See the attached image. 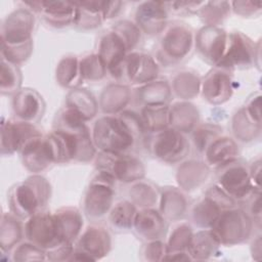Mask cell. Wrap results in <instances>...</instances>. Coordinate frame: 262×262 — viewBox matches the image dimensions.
I'll return each instance as SVG.
<instances>
[{
	"label": "cell",
	"instance_id": "ba28073f",
	"mask_svg": "<svg viewBox=\"0 0 262 262\" xmlns=\"http://www.w3.org/2000/svg\"><path fill=\"white\" fill-rule=\"evenodd\" d=\"M150 154L166 164H177L189 154L190 144L186 135L172 127L147 134Z\"/></svg>",
	"mask_w": 262,
	"mask_h": 262
},
{
	"label": "cell",
	"instance_id": "74e56055",
	"mask_svg": "<svg viewBox=\"0 0 262 262\" xmlns=\"http://www.w3.org/2000/svg\"><path fill=\"white\" fill-rule=\"evenodd\" d=\"M160 190L157 185L143 179L132 183L129 189L130 201L138 208H152L160 199Z\"/></svg>",
	"mask_w": 262,
	"mask_h": 262
},
{
	"label": "cell",
	"instance_id": "2e32d148",
	"mask_svg": "<svg viewBox=\"0 0 262 262\" xmlns=\"http://www.w3.org/2000/svg\"><path fill=\"white\" fill-rule=\"evenodd\" d=\"M35 124L19 120H2L1 122V155L12 156L20 152L27 143L42 136Z\"/></svg>",
	"mask_w": 262,
	"mask_h": 262
},
{
	"label": "cell",
	"instance_id": "f907efd6",
	"mask_svg": "<svg viewBox=\"0 0 262 262\" xmlns=\"http://www.w3.org/2000/svg\"><path fill=\"white\" fill-rule=\"evenodd\" d=\"M75 250V245L71 243H62L59 246L46 252L49 261H71V257Z\"/></svg>",
	"mask_w": 262,
	"mask_h": 262
},
{
	"label": "cell",
	"instance_id": "7402d4cb",
	"mask_svg": "<svg viewBox=\"0 0 262 262\" xmlns=\"http://www.w3.org/2000/svg\"><path fill=\"white\" fill-rule=\"evenodd\" d=\"M75 247L89 255L93 261H96L102 259L110 253L112 249V237L103 226L92 224L81 232L75 242Z\"/></svg>",
	"mask_w": 262,
	"mask_h": 262
},
{
	"label": "cell",
	"instance_id": "f1b7e54d",
	"mask_svg": "<svg viewBox=\"0 0 262 262\" xmlns=\"http://www.w3.org/2000/svg\"><path fill=\"white\" fill-rule=\"evenodd\" d=\"M131 99L130 89L121 83L107 85L99 98L98 105L106 115H116L124 111Z\"/></svg>",
	"mask_w": 262,
	"mask_h": 262
},
{
	"label": "cell",
	"instance_id": "4316f807",
	"mask_svg": "<svg viewBox=\"0 0 262 262\" xmlns=\"http://www.w3.org/2000/svg\"><path fill=\"white\" fill-rule=\"evenodd\" d=\"M221 246L211 228H201L193 232L187 252L191 260H208L217 254Z\"/></svg>",
	"mask_w": 262,
	"mask_h": 262
},
{
	"label": "cell",
	"instance_id": "1f68e13d",
	"mask_svg": "<svg viewBox=\"0 0 262 262\" xmlns=\"http://www.w3.org/2000/svg\"><path fill=\"white\" fill-rule=\"evenodd\" d=\"M199 111L190 102L179 101L170 106V127L186 134L199 123Z\"/></svg>",
	"mask_w": 262,
	"mask_h": 262
},
{
	"label": "cell",
	"instance_id": "277c9868",
	"mask_svg": "<svg viewBox=\"0 0 262 262\" xmlns=\"http://www.w3.org/2000/svg\"><path fill=\"white\" fill-rule=\"evenodd\" d=\"M116 180L106 173L97 171L90 180L83 199V212L92 222L107 216L114 206Z\"/></svg>",
	"mask_w": 262,
	"mask_h": 262
},
{
	"label": "cell",
	"instance_id": "5bb4252c",
	"mask_svg": "<svg viewBox=\"0 0 262 262\" xmlns=\"http://www.w3.org/2000/svg\"><path fill=\"white\" fill-rule=\"evenodd\" d=\"M158 75L159 66L151 55L132 51L127 54L123 61L118 82L144 85L156 80Z\"/></svg>",
	"mask_w": 262,
	"mask_h": 262
},
{
	"label": "cell",
	"instance_id": "b9f144b4",
	"mask_svg": "<svg viewBox=\"0 0 262 262\" xmlns=\"http://www.w3.org/2000/svg\"><path fill=\"white\" fill-rule=\"evenodd\" d=\"M230 2L227 1H205L199 15L205 26H218L230 13Z\"/></svg>",
	"mask_w": 262,
	"mask_h": 262
},
{
	"label": "cell",
	"instance_id": "603a6c76",
	"mask_svg": "<svg viewBox=\"0 0 262 262\" xmlns=\"http://www.w3.org/2000/svg\"><path fill=\"white\" fill-rule=\"evenodd\" d=\"M239 149L236 141L225 135L214 138L203 152L204 163L209 169L220 170L238 159Z\"/></svg>",
	"mask_w": 262,
	"mask_h": 262
},
{
	"label": "cell",
	"instance_id": "681fc988",
	"mask_svg": "<svg viewBox=\"0 0 262 262\" xmlns=\"http://www.w3.org/2000/svg\"><path fill=\"white\" fill-rule=\"evenodd\" d=\"M231 9L238 15L251 16L261 11V1H232L230 2Z\"/></svg>",
	"mask_w": 262,
	"mask_h": 262
},
{
	"label": "cell",
	"instance_id": "11a10c76",
	"mask_svg": "<svg viewBox=\"0 0 262 262\" xmlns=\"http://www.w3.org/2000/svg\"><path fill=\"white\" fill-rule=\"evenodd\" d=\"M249 172L255 188L261 190V160L260 159L254 161L249 166Z\"/></svg>",
	"mask_w": 262,
	"mask_h": 262
},
{
	"label": "cell",
	"instance_id": "ee69618b",
	"mask_svg": "<svg viewBox=\"0 0 262 262\" xmlns=\"http://www.w3.org/2000/svg\"><path fill=\"white\" fill-rule=\"evenodd\" d=\"M80 71L83 81L96 82L107 74L106 68L97 53H92L80 59Z\"/></svg>",
	"mask_w": 262,
	"mask_h": 262
},
{
	"label": "cell",
	"instance_id": "44dd1931",
	"mask_svg": "<svg viewBox=\"0 0 262 262\" xmlns=\"http://www.w3.org/2000/svg\"><path fill=\"white\" fill-rule=\"evenodd\" d=\"M201 91L204 99L211 104L219 105L226 102L233 93L232 79L229 73L214 68L201 81Z\"/></svg>",
	"mask_w": 262,
	"mask_h": 262
},
{
	"label": "cell",
	"instance_id": "f5cc1de1",
	"mask_svg": "<svg viewBox=\"0 0 262 262\" xmlns=\"http://www.w3.org/2000/svg\"><path fill=\"white\" fill-rule=\"evenodd\" d=\"M247 116L255 123L261 125V95L260 93L253 94L243 106Z\"/></svg>",
	"mask_w": 262,
	"mask_h": 262
},
{
	"label": "cell",
	"instance_id": "484cf974",
	"mask_svg": "<svg viewBox=\"0 0 262 262\" xmlns=\"http://www.w3.org/2000/svg\"><path fill=\"white\" fill-rule=\"evenodd\" d=\"M159 211L167 221L180 219L187 211L188 202L183 192L176 187H163L160 190Z\"/></svg>",
	"mask_w": 262,
	"mask_h": 262
},
{
	"label": "cell",
	"instance_id": "3957f363",
	"mask_svg": "<svg viewBox=\"0 0 262 262\" xmlns=\"http://www.w3.org/2000/svg\"><path fill=\"white\" fill-rule=\"evenodd\" d=\"M51 196L49 181L39 175L33 174L25 180L14 184L7 193L9 212L21 220L43 211Z\"/></svg>",
	"mask_w": 262,
	"mask_h": 262
},
{
	"label": "cell",
	"instance_id": "ab89813d",
	"mask_svg": "<svg viewBox=\"0 0 262 262\" xmlns=\"http://www.w3.org/2000/svg\"><path fill=\"white\" fill-rule=\"evenodd\" d=\"M232 132L241 141L248 142L260 136L261 125L253 122L246 114L244 107L239 108L232 118Z\"/></svg>",
	"mask_w": 262,
	"mask_h": 262
},
{
	"label": "cell",
	"instance_id": "d6986e66",
	"mask_svg": "<svg viewBox=\"0 0 262 262\" xmlns=\"http://www.w3.org/2000/svg\"><path fill=\"white\" fill-rule=\"evenodd\" d=\"M168 20L166 2L144 1L138 4L135 11V25L141 33L149 36L158 35L165 31Z\"/></svg>",
	"mask_w": 262,
	"mask_h": 262
},
{
	"label": "cell",
	"instance_id": "f6af8a7d",
	"mask_svg": "<svg viewBox=\"0 0 262 262\" xmlns=\"http://www.w3.org/2000/svg\"><path fill=\"white\" fill-rule=\"evenodd\" d=\"M222 128L215 124H204L196 126L192 131V142L199 154L204 152L208 144L217 136L221 135Z\"/></svg>",
	"mask_w": 262,
	"mask_h": 262
},
{
	"label": "cell",
	"instance_id": "e575fe53",
	"mask_svg": "<svg viewBox=\"0 0 262 262\" xmlns=\"http://www.w3.org/2000/svg\"><path fill=\"white\" fill-rule=\"evenodd\" d=\"M20 221L21 219L10 212L2 214L0 229V247L2 252L12 250L25 236L24 226Z\"/></svg>",
	"mask_w": 262,
	"mask_h": 262
},
{
	"label": "cell",
	"instance_id": "60d3db41",
	"mask_svg": "<svg viewBox=\"0 0 262 262\" xmlns=\"http://www.w3.org/2000/svg\"><path fill=\"white\" fill-rule=\"evenodd\" d=\"M171 89L179 98L184 100L191 99L201 90V80L193 73L182 72L173 79Z\"/></svg>",
	"mask_w": 262,
	"mask_h": 262
},
{
	"label": "cell",
	"instance_id": "8d00e7d4",
	"mask_svg": "<svg viewBox=\"0 0 262 262\" xmlns=\"http://www.w3.org/2000/svg\"><path fill=\"white\" fill-rule=\"evenodd\" d=\"M55 76L57 83L61 87L70 90L79 88L83 83L80 71V59L73 55L62 57L56 67Z\"/></svg>",
	"mask_w": 262,
	"mask_h": 262
},
{
	"label": "cell",
	"instance_id": "c3c4849f",
	"mask_svg": "<svg viewBox=\"0 0 262 262\" xmlns=\"http://www.w3.org/2000/svg\"><path fill=\"white\" fill-rule=\"evenodd\" d=\"M166 254V242L163 239L147 241L142 249V255L147 261H163Z\"/></svg>",
	"mask_w": 262,
	"mask_h": 262
},
{
	"label": "cell",
	"instance_id": "52a82bcc",
	"mask_svg": "<svg viewBox=\"0 0 262 262\" xmlns=\"http://www.w3.org/2000/svg\"><path fill=\"white\" fill-rule=\"evenodd\" d=\"M260 42L255 44L242 32L228 34L226 49L223 57L215 67L226 72L245 70L253 66H259Z\"/></svg>",
	"mask_w": 262,
	"mask_h": 262
},
{
	"label": "cell",
	"instance_id": "bcb514c9",
	"mask_svg": "<svg viewBox=\"0 0 262 262\" xmlns=\"http://www.w3.org/2000/svg\"><path fill=\"white\" fill-rule=\"evenodd\" d=\"M11 259L13 261H38L47 260V256L46 251L35 246L29 241H26L17 244L12 249Z\"/></svg>",
	"mask_w": 262,
	"mask_h": 262
},
{
	"label": "cell",
	"instance_id": "7c38bea8",
	"mask_svg": "<svg viewBox=\"0 0 262 262\" xmlns=\"http://www.w3.org/2000/svg\"><path fill=\"white\" fill-rule=\"evenodd\" d=\"M218 171L216 184L236 203H243L255 191H261L255 188L252 182L249 166L238 160Z\"/></svg>",
	"mask_w": 262,
	"mask_h": 262
},
{
	"label": "cell",
	"instance_id": "9f6ffc18",
	"mask_svg": "<svg viewBox=\"0 0 262 262\" xmlns=\"http://www.w3.org/2000/svg\"><path fill=\"white\" fill-rule=\"evenodd\" d=\"M251 252H252V256L255 259L256 255L258 256L257 259L258 261L261 259V236H258L252 244L251 247Z\"/></svg>",
	"mask_w": 262,
	"mask_h": 262
},
{
	"label": "cell",
	"instance_id": "9a60e30c",
	"mask_svg": "<svg viewBox=\"0 0 262 262\" xmlns=\"http://www.w3.org/2000/svg\"><path fill=\"white\" fill-rule=\"evenodd\" d=\"M77 19L75 26L81 30H93L107 19L115 17L121 10V1L86 0L76 1Z\"/></svg>",
	"mask_w": 262,
	"mask_h": 262
},
{
	"label": "cell",
	"instance_id": "6da1fadb",
	"mask_svg": "<svg viewBox=\"0 0 262 262\" xmlns=\"http://www.w3.org/2000/svg\"><path fill=\"white\" fill-rule=\"evenodd\" d=\"M146 135L139 113L126 110L99 117L91 131L96 149L108 152H131L145 141Z\"/></svg>",
	"mask_w": 262,
	"mask_h": 262
},
{
	"label": "cell",
	"instance_id": "4dcf8cb0",
	"mask_svg": "<svg viewBox=\"0 0 262 262\" xmlns=\"http://www.w3.org/2000/svg\"><path fill=\"white\" fill-rule=\"evenodd\" d=\"M209 167L195 160H189L180 165L177 170L176 179L180 187L185 190L198 188L209 176Z\"/></svg>",
	"mask_w": 262,
	"mask_h": 262
},
{
	"label": "cell",
	"instance_id": "7bdbcfd3",
	"mask_svg": "<svg viewBox=\"0 0 262 262\" xmlns=\"http://www.w3.org/2000/svg\"><path fill=\"white\" fill-rule=\"evenodd\" d=\"M192 234H193V231L189 224L180 223L176 225L171 231L168 241L166 242L167 254H172L177 252H187Z\"/></svg>",
	"mask_w": 262,
	"mask_h": 262
},
{
	"label": "cell",
	"instance_id": "7dc6e473",
	"mask_svg": "<svg viewBox=\"0 0 262 262\" xmlns=\"http://www.w3.org/2000/svg\"><path fill=\"white\" fill-rule=\"evenodd\" d=\"M112 29L118 32L124 39L128 46L129 52L134 51V49L141 40L142 34L139 28L135 25V23H132L130 20H119L112 27Z\"/></svg>",
	"mask_w": 262,
	"mask_h": 262
},
{
	"label": "cell",
	"instance_id": "d590c367",
	"mask_svg": "<svg viewBox=\"0 0 262 262\" xmlns=\"http://www.w3.org/2000/svg\"><path fill=\"white\" fill-rule=\"evenodd\" d=\"M137 207L130 200H122L114 204L107 214V220L111 226L120 232L133 229Z\"/></svg>",
	"mask_w": 262,
	"mask_h": 262
},
{
	"label": "cell",
	"instance_id": "f546056e",
	"mask_svg": "<svg viewBox=\"0 0 262 262\" xmlns=\"http://www.w3.org/2000/svg\"><path fill=\"white\" fill-rule=\"evenodd\" d=\"M66 106L73 110L87 122L96 116L99 105L90 91L83 88H75L67 94Z\"/></svg>",
	"mask_w": 262,
	"mask_h": 262
},
{
	"label": "cell",
	"instance_id": "9c48e42d",
	"mask_svg": "<svg viewBox=\"0 0 262 262\" xmlns=\"http://www.w3.org/2000/svg\"><path fill=\"white\" fill-rule=\"evenodd\" d=\"M192 46V30L185 24L174 23L164 31L158 59L164 64H175L186 58Z\"/></svg>",
	"mask_w": 262,
	"mask_h": 262
},
{
	"label": "cell",
	"instance_id": "8fae6325",
	"mask_svg": "<svg viewBox=\"0 0 262 262\" xmlns=\"http://www.w3.org/2000/svg\"><path fill=\"white\" fill-rule=\"evenodd\" d=\"M236 207V202L217 184L211 186L191 210V219L200 228H211L222 211Z\"/></svg>",
	"mask_w": 262,
	"mask_h": 262
},
{
	"label": "cell",
	"instance_id": "30bf717a",
	"mask_svg": "<svg viewBox=\"0 0 262 262\" xmlns=\"http://www.w3.org/2000/svg\"><path fill=\"white\" fill-rule=\"evenodd\" d=\"M24 232L27 241L46 252L63 243L54 212L43 210L32 215L26 219Z\"/></svg>",
	"mask_w": 262,
	"mask_h": 262
},
{
	"label": "cell",
	"instance_id": "836d02e7",
	"mask_svg": "<svg viewBox=\"0 0 262 262\" xmlns=\"http://www.w3.org/2000/svg\"><path fill=\"white\" fill-rule=\"evenodd\" d=\"M139 115L147 134L156 133L170 127L169 104L143 105Z\"/></svg>",
	"mask_w": 262,
	"mask_h": 262
},
{
	"label": "cell",
	"instance_id": "ac0fdd59",
	"mask_svg": "<svg viewBox=\"0 0 262 262\" xmlns=\"http://www.w3.org/2000/svg\"><path fill=\"white\" fill-rule=\"evenodd\" d=\"M128 53L129 49L126 42L115 30L111 29L100 38L97 54L104 63L107 74L117 82L120 77L121 67Z\"/></svg>",
	"mask_w": 262,
	"mask_h": 262
},
{
	"label": "cell",
	"instance_id": "5b68a950",
	"mask_svg": "<svg viewBox=\"0 0 262 262\" xmlns=\"http://www.w3.org/2000/svg\"><path fill=\"white\" fill-rule=\"evenodd\" d=\"M97 171L106 173L116 181L134 183L144 178L143 162L131 152L98 151L95 157Z\"/></svg>",
	"mask_w": 262,
	"mask_h": 262
},
{
	"label": "cell",
	"instance_id": "f35d334b",
	"mask_svg": "<svg viewBox=\"0 0 262 262\" xmlns=\"http://www.w3.org/2000/svg\"><path fill=\"white\" fill-rule=\"evenodd\" d=\"M23 76L17 64L1 57L0 92L2 95H14L21 88Z\"/></svg>",
	"mask_w": 262,
	"mask_h": 262
},
{
	"label": "cell",
	"instance_id": "db71d44e",
	"mask_svg": "<svg viewBox=\"0 0 262 262\" xmlns=\"http://www.w3.org/2000/svg\"><path fill=\"white\" fill-rule=\"evenodd\" d=\"M167 5L171 6V9L177 13L186 12L189 14L199 13L205 1H175V2H166Z\"/></svg>",
	"mask_w": 262,
	"mask_h": 262
},
{
	"label": "cell",
	"instance_id": "816d5d0a",
	"mask_svg": "<svg viewBox=\"0 0 262 262\" xmlns=\"http://www.w3.org/2000/svg\"><path fill=\"white\" fill-rule=\"evenodd\" d=\"M243 203L247 204L248 209H244L258 225L261 224V191H255Z\"/></svg>",
	"mask_w": 262,
	"mask_h": 262
},
{
	"label": "cell",
	"instance_id": "8992f818",
	"mask_svg": "<svg viewBox=\"0 0 262 262\" xmlns=\"http://www.w3.org/2000/svg\"><path fill=\"white\" fill-rule=\"evenodd\" d=\"M254 225V220L243 208L233 207L222 211L211 229L221 245L234 246L251 236Z\"/></svg>",
	"mask_w": 262,
	"mask_h": 262
},
{
	"label": "cell",
	"instance_id": "7a4b0ae2",
	"mask_svg": "<svg viewBox=\"0 0 262 262\" xmlns=\"http://www.w3.org/2000/svg\"><path fill=\"white\" fill-rule=\"evenodd\" d=\"M34 25V13L25 6L6 15L1 25V57L17 66L25 62L33 51Z\"/></svg>",
	"mask_w": 262,
	"mask_h": 262
},
{
	"label": "cell",
	"instance_id": "e0dca14e",
	"mask_svg": "<svg viewBox=\"0 0 262 262\" xmlns=\"http://www.w3.org/2000/svg\"><path fill=\"white\" fill-rule=\"evenodd\" d=\"M228 34L218 26H204L195 35L194 45L201 56L216 67L224 55Z\"/></svg>",
	"mask_w": 262,
	"mask_h": 262
},
{
	"label": "cell",
	"instance_id": "cb8c5ba5",
	"mask_svg": "<svg viewBox=\"0 0 262 262\" xmlns=\"http://www.w3.org/2000/svg\"><path fill=\"white\" fill-rule=\"evenodd\" d=\"M133 230L139 237L146 242L162 239L167 231V220L159 210L154 208H143L137 210L133 223Z\"/></svg>",
	"mask_w": 262,
	"mask_h": 262
},
{
	"label": "cell",
	"instance_id": "d4e9b609",
	"mask_svg": "<svg viewBox=\"0 0 262 262\" xmlns=\"http://www.w3.org/2000/svg\"><path fill=\"white\" fill-rule=\"evenodd\" d=\"M44 136L31 140L19 152L24 167L34 174H38L53 164Z\"/></svg>",
	"mask_w": 262,
	"mask_h": 262
},
{
	"label": "cell",
	"instance_id": "83f0119b",
	"mask_svg": "<svg viewBox=\"0 0 262 262\" xmlns=\"http://www.w3.org/2000/svg\"><path fill=\"white\" fill-rule=\"evenodd\" d=\"M54 214L57 219L62 242L75 244L82 232L84 223L81 212L74 207H61Z\"/></svg>",
	"mask_w": 262,
	"mask_h": 262
},
{
	"label": "cell",
	"instance_id": "d6a6232c",
	"mask_svg": "<svg viewBox=\"0 0 262 262\" xmlns=\"http://www.w3.org/2000/svg\"><path fill=\"white\" fill-rule=\"evenodd\" d=\"M172 94L171 85L167 81L154 80L141 85L137 89L136 98L143 105L149 104H168Z\"/></svg>",
	"mask_w": 262,
	"mask_h": 262
},
{
	"label": "cell",
	"instance_id": "ffe728a7",
	"mask_svg": "<svg viewBox=\"0 0 262 262\" xmlns=\"http://www.w3.org/2000/svg\"><path fill=\"white\" fill-rule=\"evenodd\" d=\"M11 107L16 120L36 124L43 117L45 102L35 89L21 88L12 95Z\"/></svg>",
	"mask_w": 262,
	"mask_h": 262
},
{
	"label": "cell",
	"instance_id": "4fadbf2b",
	"mask_svg": "<svg viewBox=\"0 0 262 262\" xmlns=\"http://www.w3.org/2000/svg\"><path fill=\"white\" fill-rule=\"evenodd\" d=\"M21 4L33 13L39 14L43 20L54 28H66L76 24L77 4L62 0L25 1Z\"/></svg>",
	"mask_w": 262,
	"mask_h": 262
}]
</instances>
